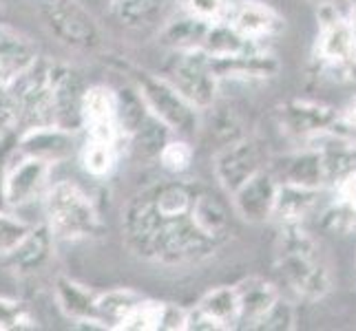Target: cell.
Listing matches in <instances>:
<instances>
[{
	"instance_id": "obj_1",
	"label": "cell",
	"mask_w": 356,
	"mask_h": 331,
	"mask_svg": "<svg viewBox=\"0 0 356 331\" xmlns=\"http://www.w3.org/2000/svg\"><path fill=\"white\" fill-rule=\"evenodd\" d=\"M275 269L294 296L318 303L334 289V276L321 243L303 223L281 226L275 245Z\"/></svg>"
},
{
	"instance_id": "obj_2",
	"label": "cell",
	"mask_w": 356,
	"mask_h": 331,
	"mask_svg": "<svg viewBox=\"0 0 356 331\" xmlns=\"http://www.w3.org/2000/svg\"><path fill=\"white\" fill-rule=\"evenodd\" d=\"M310 58L321 76L334 82H356V29L341 7H316V35Z\"/></svg>"
},
{
	"instance_id": "obj_3",
	"label": "cell",
	"mask_w": 356,
	"mask_h": 331,
	"mask_svg": "<svg viewBox=\"0 0 356 331\" xmlns=\"http://www.w3.org/2000/svg\"><path fill=\"white\" fill-rule=\"evenodd\" d=\"M44 226L56 241H87L102 232V219L95 203L78 183L58 181L42 197Z\"/></svg>"
},
{
	"instance_id": "obj_4",
	"label": "cell",
	"mask_w": 356,
	"mask_h": 331,
	"mask_svg": "<svg viewBox=\"0 0 356 331\" xmlns=\"http://www.w3.org/2000/svg\"><path fill=\"white\" fill-rule=\"evenodd\" d=\"M122 71L142 95L149 113L166 124L170 133L188 139L200 130V110L184 100L159 73H149L138 67H122Z\"/></svg>"
},
{
	"instance_id": "obj_5",
	"label": "cell",
	"mask_w": 356,
	"mask_h": 331,
	"mask_svg": "<svg viewBox=\"0 0 356 331\" xmlns=\"http://www.w3.org/2000/svg\"><path fill=\"white\" fill-rule=\"evenodd\" d=\"M159 76L200 113L217 104L222 84L213 71L211 56L202 49L197 51H170Z\"/></svg>"
},
{
	"instance_id": "obj_6",
	"label": "cell",
	"mask_w": 356,
	"mask_h": 331,
	"mask_svg": "<svg viewBox=\"0 0 356 331\" xmlns=\"http://www.w3.org/2000/svg\"><path fill=\"white\" fill-rule=\"evenodd\" d=\"M275 121L286 139L297 146H316L339 135V110L316 100H294L275 106Z\"/></svg>"
},
{
	"instance_id": "obj_7",
	"label": "cell",
	"mask_w": 356,
	"mask_h": 331,
	"mask_svg": "<svg viewBox=\"0 0 356 331\" xmlns=\"http://www.w3.org/2000/svg\"><path fill=\"white\" fill-rule=\"evenodd\" d=\"M51 60L38 58L35 62L7 82L9 93L18 108V128L54 126L51 106Z\"/></svg>"
},
{
	"instance_id": "obj_8",
	"label": "cell",
	"mask_w": 356,
	"mask_h": 331,
	"mask_svg": "<svg viewBox=\"0 0 356 331\" xmlns=\"http://www.w3.org/2000/svg\"><path fill=\"white\" fill-rule=\"evenodd\" d=\"M40 11L47 29L65 46L76 51H97L102 46L100 27L78 0H42Z\"/></svg>"
},
{
	"instance_id": "obj_9",
	"label": "cell",
	"mask_w": 356,
	"mask_h": 331,
	"mask_svg": "<svg viewBox=\"0 0 356 331\" xmlns=\"http://www.w3.org/2000/svg\"><path fill=\"white\" fill-rule=\"evenodd\" d=\"M49 173L51 164L33 157H18L9 153L3 173V199L11 212L18 207L42 201L49 190Z\"/></svg>"
},
{
	"instance_id": "obj_10",
	"label": "cell",
	"mask_w": 356,
	"mask_h": 331,
	"mask_svg": "<svg viewBox=\"0 0 356 331\" xmlns=\"http://www.w3.org/2000/svg\"><path fill=\"white\" fill-rule=\"evenodd\" d=\"M264 168H266L264 148L250 137H239L219 146L213 157L215 179L228 194H232L241 183H245Z\"/></svg>"
},
{
	"instance_id": "obj_11",
	"label": "cell",
	"mask_w": 356,
	"mask_h": 331,
	"mask_svg": "<svg viewBox=\"0 0 356 331\" xmlns=\"http://www.w3.org/2000/svg\"><path fill=\"white\" fill-rule=\"evenodd\" d=\"M51 106H54V126L78 133L82 128V100L87 84L69 65L51 62Z\"/></svg>"
},
{
	"instance_id": "obj_12",
	"label": "cell",
	"mask_w": 356,
	"mask_h": 331,
	"mask_svg": "<svg viewBox=\"0 0 356 331\" xmlns=\"http://www.w3.org/2000/svg\"><path fill=\"white\" fill-rule=\"evenodd\" d=\"M211 65L219 84L268 82L279 73V60L273 51H268V46L245 49V51L230 56H211Z\"/></svg>"
},
{
	"instance_id": "obj_13",
	"label": "cell",
	"mask_w": 356,
	"mask_h": 331,
	"mask_svg": "<svg viewBox=\"0 0 356 331\" xmlns=\"http://www.w3.org/2000/svg\"><path fill=\"white\" fill-rule=\"evenodd\" d=\"M226 22L243 40L252 44H266L286 29V18L275 7L261 3V0H239V3H232Z\"/></svg>"
},
{
	"instance_id": "obj_14",
	"label": "cell",
	"mask_w": 356,
	"mask_h": 331,
	"mask_svg": "<svg viewBox=\"0 0 356 331\" xmlns=\"http://www.w3.org/2000/svg\"><path fill=\"white\" fill-rule=\"evenodd\" d=\"M277 192H279L277 177L270 173V168H264L245 183H241V186L230 194V199H232V205H235L237 217L248 221V223L259 226L273 219Z\"/></svg>"
},
{
	"instance_id": "obj_15",
	"label": "cell",
	"mask_w": 356,
	"mask_h": 331,
	"mask_svg": "<svg viewBox=\"0 0 356 331\" xmlns=\"http://www.w3.org/2000/svg\"><path fill=\"white\" fill-rule=\"evenodd\" d=\"M279 183H294L305 188H325V157L318 146H299L294 153L275 157L268 166Z\"/></svg>"
},
{
	"instance_id": "obj_16",
	"label": "cell",
	"mask_w": 356,
	"mask_h": 331,
	"mask_svg": "<svg viewBox=\"0 0 356 331\" xmlns=\"http://www.w3.org/2000/svg\"><path fill=\"white\" fill-rule=\"evenodd\" d=\"M11 153L18 157L42 159V162L56 166L76 153V133L58 126H35L20 130Z\"/></svg>"
},
{
	"instance_id": "obj_17",
	"label": "cell",
	"mask_w": 356,
	"mask_h": 331,
	"mask_svg": "<svg viewBox=\"0 0 356 331\" xmlns=\"http://www.w3.org/2000/svg\"><path fill=\"white\" fill-rule=\"evenodd\" d=\"M82 128L87 130V139L122 142L115 115V89L104 84L87 87L82 100Z\"/></svg>"
},
{
	"instance_id": "obj_18",
	"label": "cell",
	"mask_w": 356,
	"mask_h": 331,
	"mask_svg": "<svg viewBox=\"0 0 356 331\" xmlns=\"http://www.w3.org/2000/svg\"><path fill=\"white\" fill-rule=\"evenodd\" d=\"M54 243L56 239L44 223L31 226L16 248L3 256V263L16 276H33L51 263Z\"/></svg>"
},
{
	"instance_id": "obj_19",
	"label": "cell",
	"mask_w": 356,
	"mask_h": 331,
	"mask_svg": "<svg viewBox=\"0 0 356 331\" xmlns=\"http://www.w3.org/2000/svg\"><path fill=\"white\" fill-rule=\"evenodd\" d=\"M239 300V323L237 329H257L264 316L273 309V305L281 298V291L261 276L241 278L235 285Z\"/></svg>"
},
{
	"instance_id": "obj_20",
	"label": "cell",
	"mask_w": 356,
	"mask_h": 331,
	"mask_svg": "<svg viewBox=\"0 0 356 331\" xmlns=\"http://www.w3.org/2000/svg\"><path fill=\"white\" fill-rule=\"evenodd\" d=\"M54 298L69 321L84 327H100L97 323V291L60 274L54 283ZM102 329V327H100Z\"/></svg>"
},
{
	"instance_id": "obj_21",
	"label": "cell",
	"mask_w": 356,
	"mask_h": 331,
	"mask_svg": "<svg viewBox=\"0 0 356 331\" xmlns=\"http://www.w3.org/2000/svg\"><path fill=\"white\" fill-rule=\"evenodd\" d=\"M191 214L195 223H197V228L208 239H213L219 245L228 239V230H230L228 207L211 188L200 186L191 205Z\"/></svg>"
},
{
	"instance_id": "obj_22",
	"label": "cell",
	"mask_w": 356,
	"mask_h": 331,
	"mask_svg": "<svg viewBox=\"0 0 356 331\" xmlns=\"http://www.w3.org/2000/svg\"><path fill=\"white\" fill-rule=\"evenodd\" d=\"M321 192L318 188L294 186V183H279L275 214L281 226L288 223H303L310 214H314L321 205Z\"/></svg>"
},
{
	"instance_id": "obj_23",
	"label": "cell",
	"mask_w": 356,
	"mask_h": 331,
	"mask_svg": "<svg viewBox=\"0 0 356 331\" xmlns=\"http://www.w3.org/2000/svg\"><path fill=\"white\" fill-rule=\"evenodd\" d=\"M38 58V46L27 35L16 29L0 27V69H3L7 82L24 69H29Z\"/></svg>"
},
{
	"instance_id": "obj_24",
	"label": "cell",
	"mask_w": 356,
	"mask_h": 331,
	"mask_svg": "<svg viewBox=\"0 0 356 331\" xmlns=\"http://www.w3.org/2000/svg\"><path fill=\"white\" fill-rule=\"evenodd\" d=\"M206 318L215 323L217 331L237 329L239 323V300L235 285H219L208 289L195 305Z\"/></svg>"
},
{
	"instance_id": "obj_25",
	"label": "cell",
	"mask_w": 356,
	"mask_h": 331,
	"mask_svg": "<svg viewBox=\"0 0 356 331\" xmlns=\"http://www.w3.org/2000/svg\"><path fill=\"white\" fill-rule=\"evenodd\" d=\"M208 27H211V24L179 11L177 18L168 20L164 24L162 44L168 46L170 51H197V49H204Z\"/></svg>"
},
{
	"instance_id": "obj_26",
	"label": "cell",
	"mask_w": 356,
	"mask_h": 331,
	"mask_svg": "<svg viewBox=\"0 0 356 331\" xmlns=\"http://www.w3.org/2000/svg\"><path fill=\"white\" fill-rule=\"evenodd\" d=\"M144 296L140 291L129 287H115L97 294V323L102 329H120V325L127 321V316L138 307V303Z\"/></svg>"
},
{
	"instance_id": "obj_27",
	"label": "cell",
	"mask_w": 356,
	"mask_h": 331,
	"mask_svg": "<svg viewBox=\"0 0 356 331\" xmlns=\"http://www.w3.org/2000/svg\"><path fill=\"white\" fill-rule=\"evenodd\" d=\"M113 18L129 29H142L159 22L164 16L166 0H108Z\"/></svg>"
},
{
	"instance_id": "obj_28",
	"label": "cell",
	"mask_w": 356,
	"mask_h": 331,
	"mask_svg": "<svg viewBox=\"0 0 356 331\" xmlns=\"http://www.w3.org/2000/svg\"><path fill=\"white\" fill-rule=\"evenodd\" d=\"M115 115H118L120 137L124 142L142 126V121L149 117V108H146L142 95L131 82L115 89Z\"/></svg>"
},
{
	"instance_id": "obj_29",
	"label": "cell",
	"mask_w": 356,
	"mask_h": 331,
	"mask_svg": "<svg viewBox=\"0 0 356 331\" xmlns=\"http://www.w3.org/2000/svg\"><path fill=\"white\" fill-rule=\"evenodd\" d=\"M120 157V144L118 142H104V139H87L80 148V164L84 173L104 179L115 170Z\"/></svg>"
},
{
	"instance_id": "obj_30",
	"label": "cell",
	"mask_w": 356,
	"mask_h": 331,
	"mask_svg": "<svg viewBox=\"0 0 356 331\" xmlns=\"http://www.w3.org/2000/svg\"><path fill=\"white\" fill-rule=\"evenodd\" d=\"M170 137H173L170 128L149 113V117L142 121V126L135 130L127 142L131 144V148L142 159H157L164 148V144Z\"/></svg>"
},
{
	"instance_id": "obj_31",
	"label": "cell",
	"mask_w": 356,
	"mask_h": 331,
	"mask_svg": "<svg viewBox=\"0 0 356 331\" xmlns=\"http://www.w3.org/2000/svg\"><path fill=\"white\" fill-rule=\"evenodd\" d=\"M193 159H195V151H193L191 142L186 137H177V135H173V137L164 144V148H162V153H159L157 162L168 175L179 177V175L191 170Z\"/></svg>"
},
{
	"instance_id": "obj_32",
	"label": "cell",
	"mask_w": 356,
	"mask_h": 331,
	"mask_svg": "<svg viewBox=\"0 0 356 331\" xmlns=\"http://www.w3.org/2000/svg\"><path fill=\"white\" fill-rule=\"evenodd\" d=\"M35 327H38V318L27 303L0 296V331H27Z\"/></svg>"
},
{
	"instance_id": "obj_33",
	"label": "cell",
	"mask_w": 356,
	"mask_h": 331,
	"mask_svg": "<svg viewBox=\"0 0 356 331\" xmlns=\"http://www.w3.org/2000/svg\"><path fill=\"white\" fill-rule=\"evenodd\" d=\"M177 9L206 24H215L228 20L232 0H177Z\"/></svg>"
},
{
	"instance_id": "obj_34",
	"label": "cell",
	"mask_w": 356,
	"mask_h": 331,
	"mask_svg": "<svg viewBox=\"0 0 356 331\" xmlns=\"http://www.w3.org/2000/svg\"><path fill=\"white\" fill-rule=\"evenodd\" d=\"M162 307H164V303L151 300V298L144 296L138 303V307L127 316V321L120 325L118 331H159Z\"/></svg>"
},
{
	"instance_id": "obj_35",
	"label": "cell",
	"mask_w": 356,
	"mask_h": 331,
	"mask_svg": "<svg viewBox=\"0 0 356 331\" xmlns=\"http://www.w3.org/2000/svg\"><path fill=\"white\" fill-rule=\"evenodd\" d=\"M29 223L16 217L11 210H0V256L11 252L29 232Z\"/></svg>"
},
{
	"instance_id": "obj_36",
	"label": "cell",
	"mask_w": 356,
	"mask_h": 331,
	"mask_svg": "<svg viewBox=\"0 0 356 331\" xmlns=\"http://www.w3.org/2000/svg\"><path fill=\"white\" fill-rule=\"evenodd\" d=\"M257 329H268V331H292L297 329V312H294L292 303H288L284 296H281L275 305L273 309H270L264 321L259 323Z\"/></svg>"
},
{
	"instance_id": "obj_37",
	"label": "cell",
	"mask_w": 356,
	"mask_h": 331,
	"mask_svg": "<svg viewBox=\"0 0 356 331\" xmlns=\"http://www.w3.org/2000/svg\"><path fill=\"white\" fill-rule=\"evenodd\" d=\"M18 130V108L7 84H0V142Z\"/></svg>"
},
{
	"instance_id": "obj_38",
	"label": "cell",
	"mask_w": 356,
	"mask_h": 331,
	"mask_svg": "<svg viewBox=\"0 0 356 331\" xmlns=\"http://www.w3.org/2000/svg\"><path fill=\"white\" fill-rule=\"evenodd\" d=\"M186 316H188L186 307H179L175 303H164L159 331H186Z\"/></svg>"
},
{
	"instance_id": "obj_39",
	"label": "cell",
	"mask_w": 356,
	"mask_h": 331,
	"mask_svg": "<svg viewBox=\"0 0 356 331\" xmlns=\"http://www.w3.org/2000/svg\"><path fill=\"white\" fill-rule=\"evenodd\" d=\"M339 135L356 144V95L339 110Z\"/></svg>"
},
{
	"instance_id": "obj_40",
	"label": "cell",
	"mask_w": 356,
	"mask_h": 331,
	"mask_svg": "<svg viewBox=\"0 0 356 331\" xmlns=\"http://www.w3.org/2000/svg\"><path fill=\"white\" fill-rule=\"evenodd\" d=\"M343 14H346V18L350 20V24L356 29V0H346L343 3Z\"/></svg>"
},
{
	"instance_id": "obj_41",
	"label": "cell",
	"mask_w": 356,
	"mask_h": 331,
	"mask_svg": "<svg viewBox=\"0 0 356 331\" xmlns=\"http://www.w3.org/2000/svg\"><path fill=\"white\" fill-rule=\"evenodd\" d=\"M308 3H312V5H316V7H323V5H337V7H341L346 0H308Z\"/></svg>"
},
{
	"instance_id": "obj_42",
	"label": "cell",
	"mask_w": 356,
	"mask_h": 331,
	"mask_svg": "<svg viewBox=\"0 0 356 331\" xmlns=\"http://www.w3.org/2000/svg\"><path fill=\"white\" fill-rule=\"evenodd\" d=\"M0 84H7V80H5V73H3V69H0Z\"/></svg>"
}]
</instances>
